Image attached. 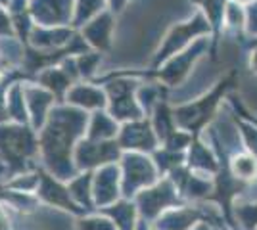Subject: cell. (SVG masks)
I'll list each match as a JSON object with an SVG mask.
<instances>
[{"label":"cell","mask_w":257,"mask_h":230,"mask_svg":"<svg viewBox=\"0 0 257 230\" xmlns=\"http://www.w3.org/2000/svg\"><path fill=\"white\" fill-rule=\"evenodd\" d=\"M236 2H240V4H246V2H251V0H236Z\"/></svg>","instance_id":"cell-2"},{"label":"cell","mask_w":257,"mask_h":230,"mask_svg":"<svg viewBox=\"0 0 257 230\" xmlns=\"http://www.w3.org/2000/svg\"><path fill=\"white\" fill-rule=\"evenodd\" d=\"M85 148H81L79 159L81 165L85 163H106L113 155H117V148L113 144H83Z\"/></svg>","instance_id":"cell-1"}]
</instances>
